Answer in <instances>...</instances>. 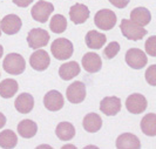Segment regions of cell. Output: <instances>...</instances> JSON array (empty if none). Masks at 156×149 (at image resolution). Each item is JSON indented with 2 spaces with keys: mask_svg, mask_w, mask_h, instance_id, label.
<instances>
[{
  "mask_svg": "<svg viewBox=\"0 0 156 149\" xmlns=\"http://www.w3.org/2000/svg\"><path fill=\"white\" fill-rule=\"evenodd\" d=\"M51 52L55 59L67 60L73 55L74 47H73V44L68 39L59 38L53 41V44L51 46Z\"/></svg>",
  "mask_w": 156,
  "mask_h": 149,
  "instance_id": "cell-1",
  "label": "cell"
},
{
  "mask_svg": "<svg viewBox=\"0 0 156 149\" xmlns=\"http://www.w3.org/2000/svg\"><path fill=\"white\" fill-rule=\"evenodd\" d=\"M2 67L6 73L12 74V75H19L23 73L26 68V62L25 59L18 53H9L6 55V58L4 59Z\"/></svg>",
  "mask_w": 156,
  "mask_h": 149,
  "instance_id": "cell-2",
  "label": "cell"
},
{
  "mask_svg": "<svg viewBox=\"0 0 156 149\" xmlns=\"http://www.w3.org/2000/svg\"><path fill=\"white\" fill-rule=\"evenodd\" d=\"M121 32H122L123 37H126L129 40H133V41L141 40L147 34V31L142 26L135 24L132 20H128V19H123L121 21Z\"/></svg>",
  "mask_w": 156,
  "mask_h": 149,
  "instance_id": "cell-3",
  "label": "cell"
},
{
  "mask_svg": "<svg viewBox=\"0 0 156 149\" xmlns=\"http://www.w3.org/2000/svg\"><path fill=\"white\" fill-rule=\"evenodd\" d=\"M94 23L102 31H109L116 24V14L110 9H100L95 14Z\"/></svg>",
  "mask_w": 156,
  "mask_h": 149,
  "instance_id": "cell-4",
  "label": "cell"
},
{
  "mask_svg": "<svg viewBox=\"0 0 156 149\" xmlns=\"http://www.w3.org/2000/svg\"><path fill=\"white\" fill-rule=\"evenodd\" d=\"M54 11V6L53 4L51 2H47V1H44V0H40L38 1L31 11L32 18L38 21V23H41V24H45L49 16L52 14V12Z\"/></svg>",
  "mask_w": 156,
  "mask_h": 149,
  "instance_id": "cell-5",
  "label": "cell"
},
{
  "mask_svg": "<svg viewBox=\"0 0 156 149\" xmlns=\"http://www.w3.org/2000/svg\"><path fill=\"white\" fill-rule=\"evenodd\" d=\"M126 62L134 69H141L147 65L148 59L143 51L139 48H130L126 53Z\"/></svg>",
  "mask_w": 156,
  "mask_h": 149,
  "instance_id": "cell-6",
  "label": "cell"
},
{
  "mask_svg": "<svg viewBox=\"0 0 156 149\" xmlns=\"http://www.w3.org/2000/svg\"><path fill=\"white\" fill-rule=\"evenodd\" d=\"M48 41H49V34H48V32L42 28H33L27 35L28 46L33 49H39L41 47H45L48 44Z\"/></svg>",
  "mask_w": 156,
  "mask_h": 149,
  "instance_id": "cell-7",
  "label": "cell"
},
{
  "mask_svg": "<svg viewBox=\"0 0 156 149\" xmlns=\"http://www.w3.org/2000/svg\"><path fill=\"white\" fill-rule=\"evenodd\" d=\"M126 107L132 114H141L147 109V99L142 94L134 93L127 98Z\"/></svg>",
  "mask_w": 156,
  "mask_h": 149,
  "instance_id": "cell-8",
  "label": "cell"
},
{
  "mask_svg": "<svg viewBox=\"0 0 156 149\" xmlns=\"http://www.w3.org/2000/svg\"><path fill=\"white\" fill-rule=\"evenodd\" d=\"M66 96L72 103H81L86 98V86L81 81H75L68 86Z\"/></svg>",
  "mask_w": 156,
  "mask_h": 149,
  "instance_id": "cell-9",
  "label": "cell"
},
{
  "mask_svg": "<svg viewBox=\"0 0 156 149\" xmlns=\"http://www.w3.org/2000/svg\"><path fill=\"white\" fill-rule=\"evenodd\" d=\"M21 19L16 14H8L0 21V28L5 34L13 35L20 31L21 28Z\"/></svg>",
  "mask_w": 156,
  "mask_h": 149,
  "instance_id": "cell-10",
  "label": "cell"
},
{
  "mask_svg": "<svg viewBox=\"0 0 156 149\" xmlns=\"http://www.w3.org/2000/svg\"><path fill=\"white\" fill-rule=\"evenodd\" d=\"M51 62V59H49V55L46 51L44 49H38L35 51L30 58V63H31L32 68L35 69V71L42 72L48 68Z\"/></svg>",
  "mask_w": 156,
  "mask_h": 149,
  "instance_id": "cell-11",
  "label": "cell"
},
{
  "mask_svg": "<svg viewBox=\"0 0 156 149\" xmlns=\"http://www.w3.org/2000/svg\"><path fill=\"white\" fill-rule=\"evenodd\" d=\"M44 105H45L46 109L51 110V112L60 110L65 105L62 94L58 90H49L44 98Z\"/></svg>",
  "mask_w": 156,
  "mask_h": 149,
  "instance_id": "cell-12",
  "label": "cell"
},
{
  "mask_svg": "<svg viewBox=\"0 0 156 149\" xmlns=\"http://www.w3.org/2000/svg\"><path fill=\"white\" fill-rule=\"evenodd\" d=\"M100 110L107 116H114L121 110V100L116 96H107L100 103Z\"/></svg>",
  "mask_w": 156,
  "mask_h": 149,
  "instance_id": "cell-13",
  "label": "cell"
},
{
  "mask_svg": "<svg viewBox=\"0 0 156 149\" xmlns=\"http://www.w3.org/2000/svg\"><path fill=\"white\" fill-rule=\"evenodd\" d=\"M82 67L88 73L99 72L102 67V60L100 58V55L96 54V53H93V52L86 53L82 58Z\"/></svg>",
  "mask_w": 156,
  "mask_h": 149,
  "instance_id": "cell-14",
  "label": "cell"
},
{
  "mask_svg": "<svg viewBox=\"0 0 156 149\" xmlns=\"http://www.w3.org/2000/svg\"><path fill=\"white\" fill-rule=\"evenodd\" d=\"M116 147L119 149H139L141 147L140 139L130 133L121 134L116 139Z\"/></svg>",
  "mask_w": 156,
  "mask_h": 149,
  "instance_id": "cell-15",
  "label": "cell"
},
{
  "mask_svg": "<svg viewBox=\"0 0 156 149\" xmlns=\"http://www.w3.org/2000/svg\"><path fill=\"white\" fill-rule=\"evenodd\" d=\"M70 20L75 25H80L86 23L87 19L89 18V9L86 5L82 4H75L69 9Z\"/></svg>",
  "mask_w": 156,
  "mask_h": 149,
  "instance_id": "cell-16",
  "label": "cell"
},
{
  "mask_svg": "<svg viewBox=\"0 0 156 149\" xmlns=\"http://www.w3.org/2000/svg\"><path fill=\"white\" fill-rule=\"evenodd\" d=\"M16 109L21 114H28L34 107V99L28 93H23L16 99Z\"/></svg>",
  "mask_w": 156,
  "mask_h": 149,
  "instance_id": "cell-17",
  "label": "cell"
},
{
  "mask_svg": "<svg viewBox=\"0 0 156 149\" xmlns=\"http://www.w3.org/2000/svg\"><path fill=\"white\" fill-rule=\"evenodd\" d=\"M86 41L87 47H89L90 49H100V48L106 44L107 38L105 34H102L98 31H89L86 34Z\"/></svg>",
  "mask_w": 156,
  "mask_h": 149,
  "instance_id": "cell-18",
  "label": "cell"
},
{
  "mask_svg": "<svg viewBox=\"0 0 156 149\" xmlns=\"http://www.w3.org/2000/svg\"><path fill=\"white\" fill-rule=\"evenodd\" d=\"M79 73H80V66L76 61L63 63L59 68V75L65 81H68V80L75 78L76 75H79Z\"/></svg>",
  "mask_w": 156,
  "mask_h": 149,
  "instance_id": "cell-19",
  "label": "cell"
},
{
  "mask_svg": "<svg viewBox=\"0 0 156 149\" xmlns=\"http://www.w3.org/2000/svg\"><path fill=\"white\" fill-rule=\"evenodd\" d=\"M82 126H83L85 130L88 132V133H96V132H99L101 129L102 119L96 113H89L83 119Z\"/></svg>",
  "mask_w": 156,
  "mask_h": 149,
  "instance_id": "cell-20",
  "label": "cell"
},
{
  "mask_svg": "<svg viewBox=\"0 0 156 149\" xmlns=\"http://www.w3.org/2000/svg\"><path fill=\"white\" fill-rule=\"evenodd\" d=\"M130 20L135 24L140 25V26H146L150 23L151 20V14L147 8L144 7H136L134 8L130 13Z\"/></svg>",
  "mask_w": 156,
  "mask_h": 149,
  "instance_id": "cell-21",
  "label": "cell"
},
{
  "mask_svg": "<svg viewBox=\"0 0 156 149\" xmlns=\"http://www.w3.org/2000/svg\"><path fill=\"white\" fill-rule=\"evenodd\" d=\"M56 136L62 141H69L75 136V128L69 122H60L55 129Z\"/></svg>",
  "mask_w": 156,
  "mask_h": 149,
  "instance_id": "cell-22",
  "label": "cell"
},
{
  "mask_svg": "<svg viewBox=\"0 0 156 149\" xmlns=\"http://www.w3.org/2000/svg\"><path fill=\"white\" fill-rule=\"evenodd\" d=\"M38 132V126L32 120H23L18 125V133L23 139H31Z\"/></svg>",
  "mask_w": 156,
  "mask_h": 149,
  "instance_id": "cell-23",
  "label": "cell"
},
{
  "mask_svg": "<svg viewBox=\"0 0 156 149\" xmlns=\"http://www.w3.org/2000/svg\"><path fill=\"white\" fill-rule=\"evenodd\" d=\"M19 89V85L13 79H5L0 83V95L4 99H9L14 96Z\"/></svg>",
  "mask_w": 156,
  "mask_h": 149,
  "instance_id": "cell-24",
  "label": "cell"
},
{
  "mask_svg": "<svg viewBox=\"0 0 156 149\" xmlns=\"http://www.w3.org/2000/svg\"><path fill=\"white\" fill-rule=\"evenodd\" d=\"M141 130L148 136L156 135V115L154 113H149L141 121Z\"/></svg>",
  "mask_w": 156,
  "mask_h": 149,
  "instance_id": "cell-25",
  "label": "cell"
},
{
  "mask_svg": "<svg viewBox=\"0 0 156 149\" xmlns=\"http://www.w3.org/2000/svg\"><path fill=\"white\" fill-rule=\"evenodd\" d=\"M18 143V137L13 130H2L0 133V147L5 149H12L14 148Z\"/></svg>",
  "mask_w": 156,
  "mask_h": 149,
  "instance_id": "cell-26",
  "label": "cell"
},
{
  "mask_svg": "<svg viewBox=\"0 0 156 149\" xmlns=\"http://www.w3.org/2000/svg\"><path fill=\"white\" fill-rule=\"evenodd\" d=\"M49 28L53 33L60 34L63 33L67 28V20L66 18L61 14H55L52 19H51V24H49Z\"/></svg>",
  "mask_w": 156,
  "mask_h": 149,
  "instance_id": "cell-27",
  "label": "cell"
},
{
  "mask_svg": "<svg viewBox=\"0 0 156 149\" xmlns=\"http://www.w3.org/2000/svg\"><path fill=\"white\" fill-rule=\"evenodd\" d=\"M119 51H120V45H119V42L113 41V42H109V45L105 48L103 54H105V56H106L107 59H113V58L119 53Z\"/></svg>",
  "mask_w": 156,
  "mask_h": 149,
  "instance_id": "cell-28",
  "label": "cell"
},
{
  "mask_svg": "<svg viewBox=\"0 0 156 149\" xmlns=\"http://www.w3.org/2000/svg\"><path fill=\"white\" fill-rule=\"evenodd\" d=\"M146 52L151 56H156V37L153 35L146 41Z\"/></svg>",
  "mask_w": 156,
  "mask_h": 149,
  "instance_id": "cell-29",
  "label": "cell"
},
{
  "mask_svg": "<svg viewBox=\"0 0 156 149\" xmlns=\"http://www.w3.org/2000/svg\"><path fill=\"white\" fill-rule=\"evenodd\" d=\"M146 80L149 85L156 86V65H151L146 72Z\"/></svg>",
  "mask_w": 156,
  "mask_h": 149,
  "instance_id": "cell-30",
  "label": "cell"
},
{
  "mask_svg": "<svg viewBox=\"0 0 156 149\" xmlns=\"http://www.w3.org/2000/svg\"><path fill=\"white\" fill-rule=\"evenodd\" d=\"M130 0H109V2L112 5H114L117 8H125Z\"/></svg>",
  "mask_w": 156,
  "mask_h": 149,
  "instance_id": "cell-31",
  "label": "cell"
},
{
  "mask_svg": "<svg viewBox=\"0 0 156 149\" xmlns=\"http://www.w3.org/2000/svg\"><path fill=\"white\" fill-rule=\"evenodd\" d=\"M13 2L19 7H27L33 2V0H13Z\"/></svg>",
  "mask_w": 156,
  "mask_h": 149,
  "instance_id": "cell-32",
  "label": "cell"
},
{
  "mask_svg": "<svg viewBox=\"0 0 156 149\" xmlns=\"http://www.w3.org/2000/svg\"><path fill=\"white\" fill-rule=\"evenodd\" d=\"M5 123H6V116L2 113H0V129L5 126Z\"/></svg>",
  "mask_w": 156,
  "mask_h": 149,
  "instance_id": "cell-33",
  "label": "cell"
},
{
  "mask_svg": "<svg viewBox=\"0 0 156 149\" xmlns=\"http://www.w3.org/2000/svg\"><path fill=\"white\" fill-rule=\"evenodd\" d=\"M66 148H72V149H75L76 147L75 146H72V144H67V146H63L62 149H66Z\"/></svg>",
  "mask_w": 156,
  "mask_h": 149,
  "instance_id": "cell-34",
  "label": "cell"
},
{
  "mask_svg": "<svg viewBox=\"0 0 156 149\" xmlns=\"http://www.w3.org/2000/svg\"><path fill=\"white\" fill-rule=\"evenodd\" d=\"M2 54H4V48H2V46L0 45V58L2 56Z\"/></svg>",
  "mask_w": 156,
  "mask_h": 149,
  "instance_id": "cell-35",
  "label": "cell"
},
{
  "mask_svg": "<svg viewBox=\"0 0 156 149\" xmlns=\"http://www.w3.org/2000/svg\"><path fill=\"white\" fill-rule=\"evenodd\" d=\"M40 148H51L49 146H46V144H42V146H39L38 147V149H40Z\"/></svg>",
  "mask_w": 156,
  "mask_h": 149,
  "instance_id": "cell-36",
  "label": "cell"
},
{
  "mask_svg": "<svg viewBox=\"0 0 156 149\" xmlns=\"http://www.w3.org/2000/svg\"><path fill=\"white\" fill-rule=\"evenodd\" d=\"M0 35H1V28H0Z\"/></svg>",
  "mask_w": 156,
  "mask_h": 149,
  "instance_id": "cell-37",
  "label": "cell"
}]
</instances>
